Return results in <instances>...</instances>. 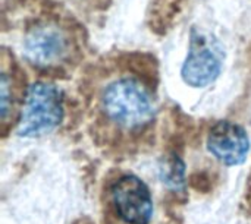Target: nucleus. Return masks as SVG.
<instances>
[{"mask_svg":"<svg viewBox=\"0 0 251 224\" xmlns=\"http://www.w3.org/2000/svg\"><path fill=\"white\" fill-rule=\"evenodd\" d=\"M159 175L165 186L174 191L185 188V164L176 154H168L160 160Z\"/></svg>","mask_w":251,"mask_h":224,"instance_id":"nucleus-7","label":"nucleus"},{"mask_svg":"<svg viewBox=\"0 0 251 224\" xmlns=\"http://www.w3.org/2000/svg\"><path fill=\"white\" fill-rule=\"evenodd\" d=\"M224 48L210 35L191 31L190 48L181 69L184 82L194 88H204L216 81L224 65Z\"/></svg>","mask_w":251,"mask_h":224,"instance_id":"nucleus-3","label":"nucleus"},{"mask_svg":"<svg viewBox=\"0 0 251 224\" xmlns=\"http://www.w3.org/2000/svg\"><path fill=\"white\" fill-rule=\"evenodd\" d=\"M62 92L51 84L35 82L28 87L18 123V135L38 138L54 131L63 119Z\"/></svg>","mask_w":251,"mask_h":224,"instance_id":"nucleus-2","label":"nucleus"},{"mask_svg":"<svg viewBox=\"0 0 251 224\" xmlns=\"http://www.w3.org/2000/svg\"><path fill=\"white\" fill-rule=\"evenodd\" d=\"M26 59L41 67L62 63L69 53V40L62 28L53 23H41L32 28L24 43Z\"/></svg>","mask_w":251,"mask_h":224,"instance_id":"nucleus-5","label":"nucleus"},{"mask_svg":"<svg viewBox=\"0 0 251 224\" xmlns=\"http://www.w3.org/2000/svg\"><path fill=\"white\" fill-rule=\"evenodd\" d=\"M112 201L121 220L126 224H149L153 216V198L147 185L134 175H125L112 185Z\"/></svg>","mask_w":251,"mask_h":224,"instance_id":"nucleus-4","label":"nucleus"},{"mask_svg":"<svg viewBox=\"0 0 251 224\" xmlns=\"http://www.w3.org/2000/svg\"><path fill=\"white\" fill-rule=\"evenodd\" d=\"M101 109L107 119L125 129L147 126L156 114L149 90L134 78H121L106 87Z\"/></svg>","mask_w":251,"mask_h":224,"instance_id":"nucleus-1","label":"nucleus"},{"mask_svg":"<svg viewBox=\"0 0 251 224\" xmlns=\"http://www.w3.org/2000/svg\"><path fill=\"white\" fill-rule=\"evenodd\" d=\"M209 153L225 166H240L250 151V139L244 128L222 120L213 125L207 135Z\"/></svg>","mask_w":251,"mask_h":224,"instance_id":"nucleus-6","label":"nucleus"},{"mask_svg":"<svg viewBox=\"0 0 251 224\" xmlns=\"http://www.w3.org/2000/svg\"><path fill=\"white\" fill-rule=\"evenodd\" d=\"M0 91H1V117L4 119L7 112H9V79L7 75L3 73L1 75V81H0Z\"/></svg>","mask_w":251,"mask_h":224,"instance_id":"nucleus-8","label":"nucleus"}]
</instances>
